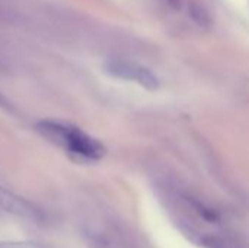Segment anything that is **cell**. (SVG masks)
Instances as JSON below:
<instances>
[{"instance_id": "obj_1", "label": "cell", "mask_w": 249, "mask_h": 248, "mask_svg": "<svg viewBox=\"0 0 249 248\" xmlns=\"http://www.w3.org/2000/svg\"><path fill=\"white\" fill-rule=\"evenodd\" d=\"M38 130L51 142L64 146L70 153L79 158L98 161L105 155V149L98 140L92 139L76 127L55 121H42L38 124Z\"/></svg>"}, {"instance_id": "obj_2", "label": "cell", "mask_w": 249, "mask_h": 248, "mask_svg": "<svg viewBox=\"0 0 249 248\" xmlns=\"http://www.w3.org/2000/svg\"><path fill=\"white\" fill-rule=\"evenodd\" d=\"M107 72L118 79L136 82L140 86L155 91L159 88V79L146 67H142L139 64H131L125 61H111L107 64Z\"/></svg>"}, {"instance_id": "obj_3", "label": "cell", "mask_w": 249, "mask_h": 248, "mask_svg": "<svg viewBox=\"0 0 249 248\" xmlns=\"http://www.w3.org/2000/svg\"><path fill=\"white\" fill-rule=\"evenodd\" d=\"M0 206L7 209V210H12L13 213H18V215H25L28 218H32V216H36V212L32 206H29L26 202H23L22 199L16 197L15 194L0 189Z\"/></svg>"}, {"instance_id": "obj_4", "label": "cell", "mask_w": 249, "mask_h": 248, "mask_svg": "<svg viewBox=\"0 0 249 248\" xmlns=\"http://www.w3.org/2000/svg\"><path fill=\"white\" fill-rule=\"evenodd\" d=\"M0 248H44L29 241H0Z\"/></svg>"}, {"instance_id": "obj_5", "label": "cell", "mask_w": 249, "mask_h": 248, "mask_svg": "<svg viewBox=\"0 0 249 248\" xmlns=\"http://www.w3.org/2000/svg\"><path fill=\"white\" fill-rule=\"evenodd\" d=\"M4 72V66H3V63L0 61V73H3Z\"/></svg>"}]
</instances>
